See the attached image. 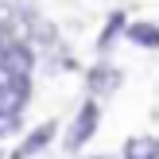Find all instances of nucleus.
<instances>
[{"mask_svg":"<svg viewBox=\"0 0 159 159\" xmlns=\"http://www.w3.org/2000/svg\"><path fill=\"white\" fill-rule=\"evenodd\" d=\"M116 82H120V74H116L113 66H97V70L89 74V85H93L97 93H109V89H116Z\"/></svg>","mask_w":159,"mask_h":159,"instance_id":"39448f33","label":"nucleus"},{"mask_svg":"<svg viewBox=\"0 0 159 159\" xmlns=\"http://www.w3.org/2000/svg\"><path fill=\"white\" fill-rule=\"evenodd\" d=\"M51 136H54V120H47V124H43L39 132H31V136L23 140V144L16 148V152H12V159H31V155H35V152H39V148H43V144H47Z\"/></svg>","mask_w":159,"mask_h":159,"instance_id":"f03ea898","label":"nucleus"},{"mask_svg":"<svg viewBox=\"0 0 159 159\" xmlns=\"http://www.w3.org/2000/svg\"><path fill=\"white\" fill-rule=\"evenodd\" d=\"M124 159H159V140L155 136H132L124 144Z\"/></svg>","mask_w":159,"mask_h":159,"instance_id":"7ed1b4c3","label":"nucleus"},{"mask_svg":"<svg viewBox=\"0 0 159 159\" xmlns=\"http://www.w3.org/2000/svg\"><path fill=\"white\" fill-rule=\"evenodd\" d=\"M124 35L136 39L140 47H159V27H155V23H128Z\"/></svg>","mask_w":159,"mask_h":159,"instance_id":"20e7f679","label":"nucleus"},{"mask_svg":"<svg viewBox=\"0 0 159 159\" xmlns=\"http://www.w3.org/2000/svg\"><path fill=\"white\" fill-rule=\"evenodd\" d=\"M101 159H105V155H101Z\"/></svg>","mask_w":159,"mask_h":159,"instance_id":"423d86ee","label":"nucleus"},{"mask_svg":"<svg viewBox=\"0 0 159 159\" xmlns=\"http://www.w3.org/2000/svg\"><path fill=\"white\" fill-rule=\"evenodd\" d=\"M97 120H101L97 101H85V105L78 109V116H74V124H70V132H66V148H70V152H78V148H82L85 140L97 132Z\"/></svg>","mask_w":159,"mask_h":159,"instance_id":"f257e3e1","label":"nucleus"}]
</instances>
